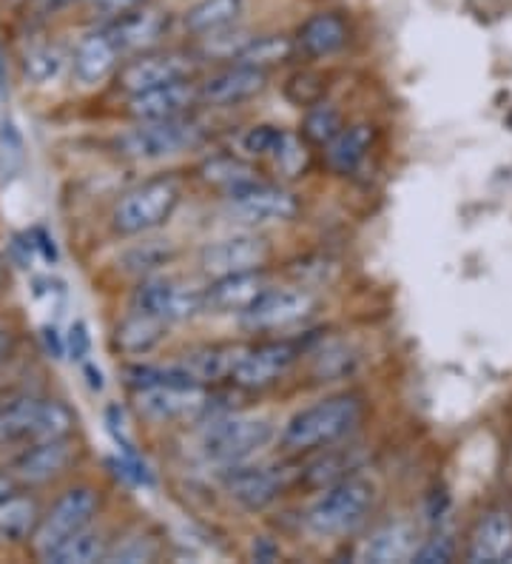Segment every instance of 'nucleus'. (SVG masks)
I'll use <instances>...</instances> for the list:
<instances>
[{
  "instance_id": "nucleus-1",
  "label": "nucleus",
  "mask_w": 512,
  "mask_h": 564,
  "mask_svg": "<svg viewBox=\"0 0 512 564\" xmlns=\"http://www.w3.org/2000/svg\"><path fill=\"white\" fill-rule=\"evenodd\" d=\"M364 405L356 393L328 397V400L302 408L299 413L291 416V422L282 431V445L287 451H311V447L334 445L336 440L348 436L359 425Z\"/></svg>"
},
{
  "instance_id": "nucleus-2",
  "label": "nucleus",
  "mask_w": 512,
  "mask_h": 564,
  "mask_svg": "<svg viewBox=\"0 0 512 564\" xmlns=\"http://www.w3.org/2000/svg\"><path fill=\"white\" fill-rule=\"evenodd\" d=\"M375 499V488L362 476H348L325 488V494L311 505L305 524L316 536H348L364 524Z\"/></svg>"
},
{
  "instance_id": "nucleus-3",
  "label": "nucleus",
  "mask_w": 512,
  "mask_h": 564,
  "mask_svg": "<svg viewBox=\"0 0 512 564\" xmlns=\"http://www.w3.org/2000/svg\"><path fill=\"white\" fill-rule=\"evenodd\" d=\"M273 425L262 416H214L203 431L205 459L217 465H242L271 445Z\"/></svg>"
},
{
  "instance_id": "nucleus-4",
  "label": "nucleus",
  "mask_w": 512,
  "mask_h": 564,
  "mask_svg": "<svg viewBox=\"0 0 512 564\" xmlns=\"http://www.w3.org/2000/svg\"><path fill=\"white\" fill-rule=\"evenodd\" d=\"M177 206V180L157 177L143 183V186L131 188L129 194H123L120 203L115 206L111 220H115V228L120 235H145V231H154L163 223H168V217Z\"/></svg>"
},
{
  "instance_id": "nucleus-5",
  "label": "nucleus",
  "mask_w": 512,
  "mask_h": 564,
  "mask_svg": "<svg viewBox=\"0 0 512 564\" xmlns=\"http://www.w3.org/2000/svg\"><path fill=\"white\" fill-rule=\"evenodd\" d=\"M199 140H203V126L179 115V118L165 120H140V126L117 138V149L126 158L160 160L185 152Z\"/></svg>"
},
{
  "instance_id": "nucleus-6",
  "label": "nucleus",
  "mask_w": 512,
  "mask_h": 564,
  "mask_svg": "<svg viewBox=\"0 0 512 564\" xmlns=\"http://www.w3.org/2000/svg\"><path fill=\"white\" fill-rule=\"evenodd\" d=\"M97 508H100V499L91 488L80 485V488H72L61 496L55 502V508L48 510L46 517L41 519L37 530H34V551L37 556H46L55 544H61L63 539H68L77 530H86L95 519Z\"/></svg>"
},
{
  "instance_id": "nucleus-7",
  "label": "nucleus",
  "mask_w": 512,
  "mask_h": 564,
  "mask_svg": "<svg viewBox=\"0 0 512 564\" xmlns=\"http://www.w3.org/2000/svg\"><path fill=\"white\" fill-rule=\"evenodd\" d=\"M134 311H143L160 323H183L205 311V291L168 276H151L134 291Z\"/></svg>"
},
{
  "instance_id": "nucleus-8",
  "label": "nucleus",
  "mask_w": 512,
  "mask_h": 564,
  "mask_svg": "<svg viewBox=\"0 0 512 564\" xmlns=\"http://www.w3.org/2000/svg\"><path fill=\"white\" fill-rule=\"evenodd\" d=\"M226 212L233 223L265 226V223H291L299 214V200L285 188L251 183L228 194Z\"/></svg>"
},
{
  "instance_id": "nucleus-9",
  "label": "nucleus",
  "mask_w": 512,
  "mask_h": 564,
  "mask_svg": "<svg viewBox=\"0 0 512 564\" xmlns=\"http://www.w3.org/2000/svg\"><path fill=\"white\" fill-rule=\"evenodd\" d=\"M314 308L316 300L307 289H265L242 311V325L248 330L287 328L311 317Z\"/></svg>"
},
{
  "instance_id": "nucleus-10",
  "label": "nucleus",
  "mask_w": 512,
  "mask_h": 564,
  "mask_svg": "<svg viewBox=\"0 0 512 564\" xmlns=\"http://www.w3.org/2000/svg\"><path fill=\"white\" fill-rule=\"evenodd\" d=\"M268 257H271L268 240L257 235H237L205 246L199 254V265L205 274L217 280V276L242 274V271H260Z\"/></svg>"
},
{
  "instance_id": "nucleus-11",
  "label": "nucleus",
  "mask_w": 512,
  "mask_h": 564,
  "mask_svg": "<svg viewBox=\"0 0 512 564\" xmlns=\"http://www.w3.org/2000/svg\"><path fill=\"white\" fill-rule=\"evenodd\" d=\"M299 343H291V339H273V343H262L257 348H246L231 379L239 388L271 386L299 359Z\"/></svg>"
},
{
  "instance_id": "nucleus-12",
  "label": "nucleus",
  "mask_w": 512,
  "mask_h": 564,
  "mask_svg": "<svg viewBox=\"0 0 512 564\" xmlns=\"http://www.w3.org/2000/svg\"><path fill=\"white\" fill-rule=\"evenodd\" d=\"M137 397H140V413L154 422L197 416V413H205L211 405V397L199 382H194V386L151 388V391H140Z\"/></svg>"
},
{
  "instance_id": "nucleus-13",
  "label": "nucleus",
  "mask_w": 512,
  "mask_h": 564,
  "mask_svg": "<svg viewBox=\"0 0 512 564\" xmlns=\"http://www.w3.org/2000/svg\"><path fill=\"white\" fill-rule=\"evenodd\" d=\"M72 459H75V447H72L68 436H63V440L32 442V447H26L12 462V479H18L23 485H46L52 479H57L61 474H66Z\"/></svg>"
},
{
  "instance_id": "nucleus-14",
  "label": "nucleus",
  "mask_w": 512,
  "mask_h": 564,
  "mask_svg": "<svg viewBox=\"0 0 512 564\" xmlns=\"http://www.w3.org/2000/svg\"><path fill=\"white\" fill-rule=\"evenodd\" d=\"M194 72L192 57L185 55H143L131 61L123 72H120V86L131 95L145 89H157V86H165V83H177L188 80Z\"/></svg>"
},
{
  "instance_id": "nucleus-15",
  "label": "nucleus",
  "mask_w": 512,
  "mask_h": 564,
  "mask_svg": "<svg viewBox=\"0 0 512 564\" xmlns=\"http://www.w3.org/2000/svg\"><path fill=\"white\" fill-rule=\"evenodd\" d=\"M226 490L233 502L248 510H262L273 505L285 490V476L276 468H242L231 465V474L226 476Z\"/></svg>"
},
{
  "instance_id": "nucleus-16",
  "label": "nucleus",
  "mask_w": 512,
  "mask_h": 564,
  "mask_svg": "<svg viewBox=\"0 0 512 564\" xmlns=\"http://www.w3.org/2000/svg\"><path fill=\"white\" fill-rule=\"evenodd\" d=\"M262 89H265V72L233 63L199 86V100L208 106H237L257 97Z\"/></svg>"
},
{
  "instance_id": "nucleus-17",
  "label": "nucleus",
  "mask_w": 512,
  "mask_h": 564,
  "mask_svg": "<svg viewBox=\"0 0 512 564\" xmlns=\"http://www.w3.org/2000/svg\"><path fill=\"white\" fill-rule=\"evenodd\" d=\"M194 100H199V89H194L188 80H177L157 86V89H145L131 95L129 111L137 120L179 118V115L192 109Z\"/></svg>"
},
{
  "instance_id": "nucleus-18",
  "label": "nucleus",
  "mask_w": 512,
  "mask_h": 564,
  "mask_svg": "<svg viewBox=\"0 0 512 564\" xmlns=\"http://www.w3.org/2000/svg\"><path fill=\"white\" fill-rule=\"evenodd\" d=\"M418 547V530L413 522H388L375 528L362 547V562L373 564H393V562H413V553Z\"/></svg>"
},
{
  "instance_id": "nucleus-19",
  "label": "nucleus",
  "mask_w": 512,
  "mask_h": 564,
  "mask_svg": "<svg viewBox=\"0 0 512 564\" xmlns=\"http://www.w3.org/2000/svg\"><path fill=\"white\" fill-rule=\"evenodd\" d=\"M512 556V513L490 510L472 530L467 558L476 564H499Z\"/></svg>"
},
{
  "instance_id": "nucleus-20",
  "label": "nucleus",
  "mask_w": 512,
  "mask_h": 564,
  "mask_svg": "<svg viewBox=\"0 0 512 564\" xmlns=\"http://www.w3.org/2000/svg\"><path fill=\"white\" fill-rule=\"evenodd\" d=\"M268 289L265 274L260 271H242V274L217 276L211 289L205 291V308L214 311H242Z\"/></svg>"
},
{
  "instance_id": "nucleus-21",
  "label": "nucleus",
  "mask_w": 512,
  "mask_h": 564,
  "mask_svg": "<svg viewBox=\"0 0 512 564\" xmlns=\"http://www.w3.org/2000/svg\"><path fill=\"white\" fill-rule=\"evenodd\" d=\"M168 29V18L160 12H126L117 14V21L111 23L106 32L115 41V46L120 52H140V48H149L165 35Z\"/></svg>"
},
{
  "instance_id": "nucleus-22",
  "label": "nucleus",
  "mask_w": 512,
  "mask_h": 564,
  "mask_svg": "<svg viewBox=\"0 0 512 564\" xmlns=\"http://www.w3.org/2000/svg\"><path fill=\"white\" fill-rule=\"evenodd\" d=\"M117 61H120V48L115 46L109 32H95V35L83 37V43L77 46L72 69H75L77 80L95 86L115 72Z\"/></svg>"
},
{
  "instance_id": "nucleus-23",
  "label": "nucleus",
  "mask_w": 512,
  "mask_h": 564,
  "mask_svg": "<svg viewBox=\"0 0 512 564\" xmlns=\"http://www.w3.org/2000/svg\"><path fill=\"white\" fill-rule=\"evenodd\" d=\"M296 43L305 55L311 57H330L348 43V23L334 12H319L307 18L299 26Z\"/></svg>"
},
{
  "instance_id": "nucleus-24",
  "label": "nucleus",
  "mask_w": 512,
  "mask_h": 564,
  "mask_svg": "<svg viewBox=\"0 0 512 564\" xmlns=\"http://www.w3.org/2000/svg\"><path fill=\"white\" fill-rule=\"evenodd\" d=\"M41 519V508H37L32 496L9 494L7 499H0V542H26V539L34 536Z\"/></svg>"
},
{
  "instance_id": "nucleus-25",
  "label": "nucleus",
  "mask_w": 512,
  "mask_h": 564,
  "mask_svg": "<svg viewBox=\"0 0 512 564\" xmlns=\"http://www.w3.org/2000/svg\"><path fill=\"white\" fill-rule=\"evenodd\" d=\"M370 145H373V126H350L341 129L328 145H325V158L328 165L339 174H350L359 169L364 158H368Z\"/></svg>"
},
{
  "instance_id": "nucleus-26",
  "label": "nucleus",
  "mask_w": 512,
  "mask_h": 564,
  "mask_svg": "<svg viewBox=\"0 0 512 564\" xmlns=\"http://www.w3.org/2000/svg\"><path fill=\"white\" fill-rule=\"evenodd\" d=\"M165 337V323L149 317L143 311H134L131 317H126L123 323L117 325L115 330V343L123 354H131V357H140V354L154 351Z\"/></svg>"
},
{
  "instance_id": "nucleus-27",
  "label": "nucleus",
  "mask_w": 512,
  "mask_h": 564,
  "mask_svg": "<svg viewBox=\"0 0 512 564\" xmlns=\"http://www.w3.org/2000/svg\"><path fill=\"white\" fill-rule=\"evenodd\" d=\"M246 348L239 345H205L199 351H194L185 362V368L197 377V382H219V379H231L237 371L239 359H242Z\"/></svg>"
},
{
  "instance_id": "nucleus-28",
  "label": "nucleus",
  "mask_w": 512,
  "mask_h": 564,
  "mask_svg": "<svg viewBox=\"0 0 512 564\" xmlns=\"http://www.w3.org/2000/svg\"><path fill=\"white\" fill-rule=\"evenodd\" d=\"M242 12H246V0H199L185 14V29L194 35H211L219 29L233 26Z\"/></svg>"
},
{
  "instance_id": "nucleus-29",
  "label": "nucleus",
  "mask_w": 512,
  "mask_h": 564,
  "mask_svg": "<svg viewBox=\"0 0 512 564\" xmlns=\"http://www.w3.org/2000/svg\"><path fill=\"white\" fill-rule=\"evenodd\" d=\"M199 177H203L208 186L226 188L228 194L237 192V188L251 186V183H260V172H257L251 163L231 158V154L205 160V163L199 165Z\"/></svg>"
},
{
  "instance_id": "nucleus-30",
  "label": "nucleus",
  "mask_w": 512,
  "mask_h": 564,
  "mask_svg": "<svg viewBox=\"0 0 512 564\" xmlns=\"http://www.w3.org/2000/svg\"><path fill=\"white\" fill-rule=\"evenodd\" d=\"M106 558V539L95 530H77L68 539H63L61 544H55L52 551L43 556V562L52 564H91L102 562Z\"/></svg>"
},
{
  "instance_id": "nucleus-31",
  "label": "nucleus",
  "mask_w": 512,
  "mask_h": 564,
  "mask_svg": "<svg viewBox=\"0 0 512 564\" xmlns=\"http://www.w3.org/2000/svg\"><path fill=\"white\" fill-rule=\"evenodd\" d=\"M43 400H14L12 405L0 408V445L7 442H34V427L41 416Z\"/></svg>"
},
{
  "instance_id": "nucleus-32",
  "label": "nucleus",
  "mask_w": 512,
  "mask_h": 564,
  "mask_svg": "<svg viewBox=\"0 0 512 564\" xmlns=\"http://www.w3.org/2000/svg\"><path fill=\"white\" fill-rule=\"evenodd\" d=\"M356 465H359V456H356L353 451H334V454H325L305 468V485L307 488H330V485L353 476Z\"/></svg>"
},
{
  "instance_id": "nucleus-33",
  "label": "nucleus",
  "mask_w": 512,
  "mask_h": 564,
  "mask_svg": "<svg viewBox=\"0 0 512 564\" xmlns=\"http://www.w3.org/2000/svg\"><path fill=\"white\" fill-rule=\"evenodd\" d=\"M294 52V43L287 41V37L280 35H268V37H251L248 46L233 57V63L239 66H251V69H262L265 72L268 66H276V63L287 61Z\"/></svg>"
},
{
  "instance_id": "nucleus-34",
  "label": "nucleus",
  "mask_w": 512,
  "mask_h": 564,
  "mask_svg": "<svg viewBox=\"0 0 512 564\" xmlns=\"http://www.w3.org/2000/svg\"><path fill=\"white\" fill-rule=\"evenodd\" d=\"M341 131V115L339 109H334L330 104H314L305 115V126H302V134H305L311 143L328 145L330 140Z\"/></svg>"
},
{
  "instance_id": "nucleus-35",
  "label": "nucleus",
  "mask_w": 512,
  "mask_h": 564,
  "mask_svg": "<svg viewBox=\"0 0 512 564\" xmlns=\"http://www.w3.org/2000/svg\"><path fill=\"white\" fill-rule=\"evenodd\" d=\"M171 257H174V246L163 240H154L131 248L129 254L123 257V265L131 274H151V271H157L160 265H165Z\"/></svg>"
},
{
  "instance_id": "nucleus-36",
  "label": "nucleus",
  "mask_w": 512,
  "mask_h": 564,
  "mask_svg": "<svg viewBox=\"0 0 512 564\" xmlns=\"http://www.w3.org/2000/svg\"><path fill=\"white\" fill-rule=\"evenodd\" d=\"M63 69V52L55 46H37L32 48L26 57H23V72L32 83L37 86H46V83L55 80Z\"/></svg>"
},
{
  "instance_id": "nucleus-37",
  "label": "nucleus",
  "mask_w": 512,
  "mask_h": 564,
  "mask_svg": "<svg viewBox=\"0 0 512 564\" xmlns=\"http://www.w3.org/2000/svg\"><path fill=\"white\" fill-rule=\"evenodd\" d=\"M285 97L294 106H314L325 97V77L316 72H296L294 77H287Z\"/></svg>"
},
{
  "instance_id": "nucleus-38",
  "label": "nucleus",
  "mask_w": 512,
  "mask_h": 564,
  "mask_svg": "<svg viewBox=\"0 0 512 564\" xmlns=\"http://www.w3.org/2000/svg\"><path fill=\"white\" fill-rule=\"evenodd\" d=\"M271 158L276 160V169H280V172H285L287 177H296V174H302L307 165L305 143H302L296 134H291V131H285V134H282L280 145H276V152H273Z\"/></svg>"
},
{
  "instance_id": "nucleus-39",
  "label": "nucleus",
  "mask_w": 512,
  "mask_h": 564,
  "mask_svg": "<svg viewBox=\"0 0 512 564\" xmlns=\"http://www.w3.org/2000/svg\"><path fill=\"white\" fill-rule=\"evenodd\" d=\"M285 129H276V126H253L242 134V152L253 154V158H265V154L276 152Z\"/></svg>"
},
{
  "instance_id": "nucleus-40",
  "label": "nucleus",
  "mask_w": 512,
  "mask_h": 564,
  "mask_svg": "<svg viewBox=\"0 0 512 564\" xmlns=\"http://www.w3.org/2000/svg\"><path fill=\"white\" fill-rule=\"evenodd\" d=\"M248 41H251V37H248L246 32H231V26L219 29V32H211L208 43H205V52L214 57H226V61H233V57H237L239 52L248 46Z\"/></svg>"
},
{
  "instance_id": "nucleus-41",
  "label": "nucleus",
  "mask_w": 512,
  "mask_h": 564,
  "mask_svg": "<svg viewBox=\"0 0 512 564\" xmlns=\"http://www.w3.org/2000/svg\"><path fill=\"white\" fill-rule=\"evenodd\" d=\"M456 556V542L450 536H433L427 542H422L413 553V562L418 564H447Z\"/></svg>"
},
{
  "instance_id": "nucleus-42",
  "label": "nucleus",
  "mask_w": 512,
  "mask_h": 564,
  "mask_svg": "<svg viewBox=\"0 0 512 564\" xmlns=\"http://www.w3.org/2000/svg\"><path fill=\"white\" fill-rule=\"evenodd\" d=\"M154 558V544L149 539H126L123 544H117L115 551H106L102 562H151Z\"/></svg>"
},
{
  "instance_id": "nucleus-43",
  "label": "nucleus",
  "mask_w": 512,
  "mask_h": 564,
  "mask_svg": "<svg viewBox=\"0 0 512 564\" xmlns=\"http://www.w3.org/2000/svg\"><path fill=\"white\" fill-rule=\"evenodd\" d=\"M350 371H353V357H350L345 348H330V351H325L316 359V373H319V377L334 379Z\"/></svg>"
},
{
  "instance_id": "nucleus-44",
  "label": "nucleus",
  "mask_w": 512,
  "mask_h": 564,
  "mask_svg": "<svg viewBox=\"0 0 512 564\" xmlns=\"http://www.w3.org/2000/svg\"><path fill=\"white\" fill-rule=\"evenodd\" d=\"M89 345H91V339H89V328H86V323H75L72 328H68L66 348H68V354H72V359H77V362H80V359H86V354H89Z\"/></svg>"
},
{
  "instance_id": "nucleus-45",
  "label": "nucleus",
  "mask_w": 512,
  "mask_h": 564,
  "mask_svg": "<svg viewBox=\"0 0 512 564\" xmlns=\"http://www.w3.org/2000/svg\"><path fill=\"white\" fill-rule=\"evenodd\" d=\"M140 3H143V0H95V7L109 14H126L131 12V9L140 7Z\"/></svg>"
},
{
  "instance_id": "nucleus-46",
  "label": "nucleus",
  "mask_w": 512,
  "mask_h": 564,
  "mask_svg": "<svg viewBox=\"0 0 512 564\" xmlns=\"http://www.w3.org/2000/svg\"><path fill=\"white\" fill-rule=\"evenodd\" d=\"M43 343H46V348L52 351V357H63V354H66V343L57 337L55 328H43Z\"/></svg>"
},
{
  "instance_id": "nucleus-47",
  "label": "nucleus",
  "mask_w": 512,
  "mask_h": 564,
  "mask_svg": "<svg viewBox=\"0 0 512 564\" xmlns=\"http://www.w3.org/2000/svg\"><path fill=\"white\" fill-rule=\"evenodd\" d=\"M34 246L41 248L43 251V257H46V260H55L57 257V251H55V240H52V237L46 235V231H41V228H37V231H34Z\"/></svg>"
},
{
  "instance_id": "nucleus-48",
  "label": "nucleus",
  "mask_w": 512,
  "mask_h": 564,
  "mask_svg": "<svg viewBox=\"0 0 512 564\" xmlns=\"http://www.w3.org/2000/svg\"><path fill=\"white\" fill-rule=\"evenodd\" d=\"M253 556L260 558V562H271V558L276 556V547H271L268 542H257L253 544Z\"/></svg>"
},
{
  "instance_id": "nucleus-49",
  "label": "nucleus",
  "mask_w": 512,
  "mask_h": 564,
  "mask_svg": "<svg viewBox=\"0 0 512 564\" xmlns=\"http://www.w3.org/2000/svg\"><path fill=\"white\" fill-rule=\"evenodd\" d=\"M86 377H89L91 391H102V373H100V368H95V365H86Z\"/></svg>"
},
{
  "instance_id": "nucleus-50",
  "label": "nucleus",
  "mask_w": 512,
  "mask_h": 564,
  "mask_svg": "<svg viewBox=\"0 0 512 564\" xmlns=\"http://www.w3.org/2000/svg\"><path fill=\"white\" fill-rule=\"evenodd\" d=\"M9 494H14V479L7 474H0V499H7Z\"/></svg>"
},
{
  "instance_id": "nucleus-51",
  "label": "nucleus",
  "mask_w": 512,
  "mask_h": 564,
  "mask_svg": "<svg viewBox=\"0 0 512 564\" xmlns=\"http://www.w3.org/2000/svg\"><path fill=\"white\" fill-rule=\"evenodd\" d=\"M7 345H9L7 330H0V357H3V354H7Z\"/></svg>"
},
{
  "instance_id": "nucleus-52",
  "label": "nucleus",
  "mask_w": 512,
  "mask_h": 564,
  "mask_svg": "<svg viewBox=\"0 0 512 564\" xmlns=\"http://www.w3.org/2000/svg\"><path fill=\"white\" fill-rule=\"evenodd\" d=\"M0 91H7V77H3V69H0Z\"/></svg>"
},
{
  "instance_id": "nucleus-53",
  "label": "nucleus",
  "mask_w": 512,
  "mask_h": 564,
  "mask_svg": "<svg viewBox=\"0 0 512 564\" xmlns=\"http://www.w3.org/2000/svg\"><path fill=\"white\" fill-rule=\"evenodd\" d=\"M52 3H72V0H52Z\"/></svg>"
}]
</instances>
